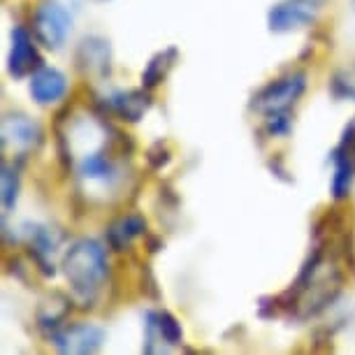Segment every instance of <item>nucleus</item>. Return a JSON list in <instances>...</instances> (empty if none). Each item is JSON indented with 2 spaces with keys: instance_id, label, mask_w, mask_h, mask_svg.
I'll list each match as a JSON object with an SVG mask.
<instances>
[{
  "instance_id": "1",
  "label": "nucleus",
  "mask_w": 355,
  "mask_h": 355,
  "mask_svg": "<svg viewBox=\"0 0 355 355\" xmlns=\"http://www.w3.org/2000/svg\"><path fill=\"white\" fill-rule=\"evenodd\" d=\"M63 272L72 295L79 302L91 304L110 277V263L103 244L96 239H77L63 258Z\"/></svg>"
},
{
  "instance_id": "2",
  "label": "nucleus",
  "mask_w": 355,
  "mask_h": 355,
  "mask_svg": "<svg viewBox=\"0 0 355 355\" xmlns=\"http://www.w3.org/2000/svg\"><path fill=\"white\" fill-rule=\"evenodd\" d=\"M72 28V17L58 0H44L42 5L35 10L33 17V31L35 37L49 49H61L65 40L70 35Z\"/></svg>"
},
{
  "instance_id": "3",
  "label": "nucleus",
  "mask_w": 355,
  "mask_h": 355,
  "mask_svg": "<svg viewBox=\"0 0 355 355\" xmlns=\"http://www.w3.org/2000/svg\"><path fill=\"white\" fill-rule=\"evenodd\" d=\"M306 89V75L304 72H293L265 86L256 98V110L263 114H277V112H288V107L297 103V98L302 96Z\"/></svg>"
},
{
  "instance_id": "4",
  "label": "nucleus",
  "mask_w": 355,
  "mask_h": 355,
  "mask_svg": "<svg viewBox=\"0 0 355 355\" xmlns=\"http://www.w3.org/2000/svg\"><path fill=\"white\" fill-rule=\"evenodd\" d=\"M320 8H323V0H284L270 10L267 24L274 33L300 31L316 21Z\"/></svg>"
},
{
  "instance_id": "5",
  "label": "nucleus",
  "mask_w": 355,
  "mask_h": 355,
  "mask_svg": "<svg viewBox=\"0 0 355 355\" xmlns=\"http://www.w3.org/2000/svg\"><path fill=\"white\" fill-rule=\"evenodd\" d=\"M103 341H105L103 327L91 323H79L53 334V346L61 353H96L100 351Z\"/></svg>"
},
{
  "instance_id": "6",
  "label": "nucleus",
  "mask_w": 355,
  "mask_h": 355,
  "mask_svg": "<svg viewBox=\"0 0 355 355\" xmlns=\"http://www.w3.org/2000/svg\"><path fill=\"white\" fill-rule=\"evenodd\" d=\"M42 130L26 114H8L3 119V146L12 151H31L40 142Z\"/></svg>"
},
{
  "instance_id": "7",
  "label": "nucleus",
  "mask_w": 355,
  "mask_h": 355,
  "mask_svg": "<svg viewBox=\"0 0 355 355\" xmlns=\"http://www.w3.org/2000/svg\"><path fill=\"white\" fill-rule=\"evenodd\" d=\"M68 93V79L56 68H37L31 77V96L40 105H53Z\"/></svg>"
},
{
  "instance_id": "8",
  "label": "nucleus",
  "mask_w": 355,
  "mask_h": 355,
  "mask_svg": "<svg viewBox=\"0 0 355 355\" xmlns=\"http://www.w3.org/2000/svg\"><path fill=\"white\" fill-rule=\"evenodd\" d=\"M33 65H37L35 46H33L28 31L19 26V28L12 31V51H10L8 70H10V75L24 77L26 72L33 70Z\"/></svg>"
},
{
  "instance_id": "9",
  "label": "nucleus",
  "mask_w": 355,
  "mask_h": 355,
  "mask_svg": "<svg viewBox=\"0 0 355 355\" xmlns=\"http://www.w3.org/2000/svg\"><path fill=\"white\" fill-rule=\"evenodd\" d=\"M79 177L93 184H110L116 177V167L100 151H91L79 160Z\"/></svg>"
},
{
  "instance_id": "10",
  "label": "nucleus",
  "mask_w": 355,
  "mask_h": 355,
  "mask_svg": "<svg viewBox=\"0 0 355 355\" xmlns=\"http://www.w3.org/2000/svg\"><path fill=\"white\" fill-rule=\"evenodd\" d=\"M144 230H146V220L142 216H137V214H128V216L119 218L110 227V244L116 251H123L132 239L144 234Z\"/></svg>"
},
{
  "instance_id": "11",
  "label": "nucleus",
  "mask_w": 355,
  "mask_h": 355,
  "mask_svg": "<svg viewBox=\"0 0 355 355\" xmlns=\"http://www.w3.org/2000/svg\"><path fill=\"white\" fill-rule=\"evenodd\" d=\"M353 156L348 151L334 153V177H332V196L337 200H344L351 191L353 184Z\"/></svg>"
},
{
  "instance_id": "12",
  "label": "nucleus",
  "mask_w": 355,
  "mask_h": 355,
  "mask_svg": "<svg viewBox=\"0 0 355 355\" xmlns=\"http://www.w3.org/2000/svg\"><path fill=\"white\" fill-rule=\"evenodd\" d=\"M112 105L123 119H128V121H139V116H142L146 112V107H149V98L139 91H125V93L121 91L112 98Z\"/></svg>"
},
{
  "instance_id": "13",
  "label": "nucleus",
  "mask_w": 355,
  "mask_h": 355,
  "mask_svg": "<svg viewBox=\"0 0 355 355\" xmlns=\"http://www.w3.org/2000/svg\"><path fill=\"white\" fill-rule=\"evenodd\" d=\"M149 325L153 330L158 332V337L165 341V344H179L182 341V325L177 323V318L167 311H160V313H149Z\"/></svg>"
},
{
  "instance_id": "14",
  "label": "nucleus",
  "mask_w": 355,
  "mask_h": 355,
  "mask_svg": "<svg viewBox=\"0 0 355 355\" xmlns=\"http://www.w3.org/2000/svg\"><path fill=\"white\" fill-rule=\"evenodd\" d=\"M17 191H19V182H17V172L5 163L3 165V209L10 211L17 202Z\"/></svg>"
},
{
  "instance_id": "15",
  "label": "nucleus",
  "mask_w": 355,
  "mask_h": 355,
  "mask_svg": "<svg viewBox=\"0 0 355 355\" xmlns=\"http://www.w3.org/2000/svg\"><path fill=\"white\" fill-rule=\"evenodd\" d=\"M174 49H170V51H165V53H158L156 58L149 63V68H146V72H144V84L146 86H153V84H158L160 79H163V75H165V70L170 68L172 63H167V56H170Z\"/></svg>"
},
{
  "instance_id": "16",
  "label": "nucleus",
  "mask_w": 355,
  "mask_h": 355,
  "mask_svg": "<svg viewBox=\"0 0 355 355\" xmlns=\"http://www.w3.org/2000/svg\"><path fill=\"white\" fill-rule=\"evenodd\" d=\"M355 70H341L337 72V77H334V91L339 93V96H344V98H355Z\"/></svg>"
}]
</instances>
